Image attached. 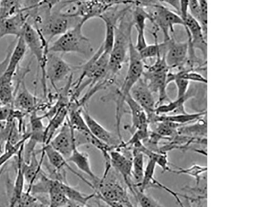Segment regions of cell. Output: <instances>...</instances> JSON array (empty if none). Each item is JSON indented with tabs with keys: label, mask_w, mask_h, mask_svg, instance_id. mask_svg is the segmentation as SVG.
I'll use <instances>...</instances> for the list:
<instances>
[{
	"label": "cell",
	"mask_w": 259,
	"mask_h": 207,
	"mask_svg": "<svg viewBox=\"0 0 259 207\" xmlns=\"http://www.w3.org/2000/svg\"><path fill=\"white\" fill-rule=\"evenodd\" d=\"M109 55L104 52L102 44L88 61L76 67L75 69L81 71V74L72 85L71 92L79 95L88 86L91 89L106 80L109 75Z\"/></svg>",
	"instance_id": "6da1fadb"
},
{
	"label": "cell",
	"mask_w": 259,
	"mask_h": 207,
	"mask_svg": "<svg viewBox=\"0 0 259 207\" xmlns=\"http://www.w3.org/2000/svg\"><path fill=\"white\" fill-rule=\"evenodd\" d=\"M133 27L131 10L120 20L116 29L109 62V75L113 79H115L128 58Z\"/></svg>",
	"instance_id": "7a4b0ae2"
},
{
	"label": "cell",
	"mask_w": 259,
	"mask_h": 207,
	"mask_svg": "<svg viewBox=\"0 0 259 207\" xmlns=\"http://www.w3.org/2000/svg\"><path fill=\"white\" fill-rule=\"evenodd\" d=\"M128 60L127 71L120 87L117 89L113 94L103 97L105 102L114 101L116 104V109L120 110L124 108L125 97L131 93L133 87L142 78L145 70L144 62L136 48L133 40L130 44Z\"/></svg>",
	"instance_id": "3957f363"
},
{
	"label": "cell",
	"mask_w": 259,
	"mask_h": 207,
	"mask_svg": "<svg viewBox=\"0 0 259 207\" xmlns=\"http://www.w3.org/2000/svg\"><path fill=\"white\" fill-rule=\"evenodd\" d=\"M84 24L81 21L76 26L61 35L49 48V52L57 53H76L85 57L94 53V48L89 38L82 33Z\"/></svg>",
	"instance_id": "277c9868"
},
{
	"label": "cell",
	"mask_w": 259,
	"mask_h": 207,
	"mask_svg": "<svg viewBox=\"0 0 259 207\" xmlns=\"http://www.w3.org/2000/svg\"><path fill=\"white\" fill-rule=\"evenodd\" d=\"M140 4L149 15L150 22L154 27L162 30L163 42H167L171 39L169 32L174 33L176 25L185 27L181 17L164 6L162 2H140Z\"/></svg>",
	"instance_id": "5b68a950"
},
{
	"label": "cell",
	"mask_w": 259,
	"mask_h": 207,
	"mask_svg": "<svg viewBox=\"0 0 259 207\" xmlns=\"http://www.w3.org/2000/svg\"><path fill=\"white\" fill-rule=\"evenodd\" d=\"M111 170L105 175L93 182V189L95 190L96 197L103 201L119 202L125 204L130 200L125 188Z\"/></svg>",
	"instance_id": "8992f818"
},
{
	"label": "cell",
	"mask_w": 259,
	"mask_h": 207,
	"mask_svg": "<svg viewBox=\"0 0 259 207\" xmlns=\"http://www.w3.org/2000/svg\"><path fill=\"white\" fill-rule=\"evenodd\" d=\"M131 2L88 1L70 2L66 12L71 17L80 19L84 24L91 19L99 18L107 11L118 5H127Z\"/></svg>",
	"instance_id": "52a82bcc"
},
{
	"label": "cell",
	"mask_w": 259,
	"mask_h": 207,
	"mask_svg": "<svg viewBox=\"0 0 259 207\" xmlns=\"http://www.w3.org/2000/svg\"><path fill=\"white\" fill-rule=\"evenodd\" d=\"M23 35L31 54L35 58L42 73L44 93H47L46 77V65L49 53V44L41 33L33 26L27 23L24 29Z\"/></svg>",
	"instance_id": "ba28073f"
},
{
	"label": "cell",
	"mask_w": 259,
	"mask_h": 207,
	"mask_svg": "<svg viewBox=\"0 0 259 207\" xmlns=\"http://www.w3.org/2000/svg\"><path fill=\"white\" fill-rule=\"evenodd\" d=\"M134 5V2H132L131 4L121 10L118 9L120 5L116 6L99 17L105 25V36L102 44L104 52L109 54L111 53L114 44L116 29L120 20L132 10Z\"/></svg>",
	"instance_id": "9c48e42d"
},
{
	"label": "cell",
	"mask_w": 259,
	"mask_h": 207,
	"mask_svg": "<svg viewBox=\"0 0 259 207\" xmlns=\"http://www.w3.org/2000/svg\"><path fill=\"white\" fill-rule=\"evenodd\" d=\"M72 67L61 56L49 52L46 65V77L50 80L55 89H56L57 83L72 75Z\"/></svg>",
	"instance_id": "30bf717a"
},
{
	"label": "cell",
	"mask_w": 259,
	"mask_h": 207,
	"mask_svg": "<svg viewBox=\"0 0 259 207\" xmlns=\"http://www.w3.org/2000/svg\"><path fill=\"white\" fill-rule=\"evenodd\" d=\"M81 114L89 129L96 138L113 149L119 148L124 142L121 138L103 127L91 116L85 106L82 108Z\"/></svg>",
	"instance_id": "8fae6325"
},
{
	"label": "cell",
	"mask_w": 259,
	"mask_h": 207,
	"mask_svg": "<svg viewBox=\"0 0 259 207\" xmlns=\"http://www.w3.org/2000/svg\"><path fill=\"white\" fill-rule=\"evenodd\" d=\"M49 144L66 160L70 157L73 149L77 146L75 131L71 126L68 117L58 134Z\"/></svg>",
	"instance_id": "7c38bea8"
},
{
	"label": "cell",
	"mask_w": 259,
	"mask_h": 207,
	"mask_svg": "<svg viewBox=\"0 0 259 207\" xmlns=\"http://www.w3.org/2000/svg\"><path fill=\"white\" fill-rule=\"evenodd\" d=\"M168 72H152L146 70L143 74L142 78L146 83L150 91L153 93H156L159 95V99L156 102V108L171 101L166 92L168 86L167 76Z\"/></svg>",
	"instance_id": "4fadbf2b"
},
{
	"label": "cell",
	"mask_w": 259,
	"mask_h": 207,
	"mask_svg": "<svg viewBox=\"0 0 259 207\" xmlns=\"http://www.w3.org/2000/svg\"><path fill=\"white\" fill-rule=\"evenodd\" d=\"M112 167L123 178L129 190L133 184L132 180L133 152L114 149L110 152Z\"/></svg>",
	"instance_id": "5bb4252c"
},
{
	"label": "cell",
	"mask_w": 259,
	"mask_h": 207,
	"mask_svg": "<svg viewBox=\"0 0 259 207\" xmlns=\"http://www.w3.org/2000/svg\"><path fill=\"white\" fill-rule=\"evenodd\" d=\"M185 28L188 36V43L194 49L201 50L203 60L206 62L207 56V39L204 37L200 25L189 13L183 20Z\"/></svg>",
	"instance_id": "9a60e30c"
},
{
	"label": "cell",
	"mask_w": 259,
	"mask_h": 207,
	"mask_svg": "<svg viewBox=\"0 0 259 207\" xmlns=\"http://www.w3.org/2000/svg\"><path fill=\"white\" fill-rule=\"evenodd\" d=\"M130 94L146 112L148 119L155 114L156 102L153 93L142 78L136 83Z\"/></svg>",
	"instance_id": "2e32d148"
},
{
	"label": "cell",
	"mask_w": 259,
	"mask_h": 207,
	"mask_svg": "<svg viewBox=\"0 0 259 207\" xmlns=\"http://www.w3.org/2000/svg\"><path fill=\"white\" fill-rule=\"evenodd\" d=\"M188 50V41L177 42L171 38L165 56L166 64L170 70L176 69L179 70L183 66L187 58Z\"/></svg>",
	"instance_id": "e0dca14e"
},
{
	"label": "cell",
	"mask_w": 259,
	"mask_h": 207,
	"mask_svg": "<svg viewBox=\"0 0 259 207\" xmlns=\"http://www.w3.org/2000/svg\"><path fill=\"white\" fill-rule=\"evenodd\" d=\"M132 16L134 27L137 31V43L135 46L139 52L148 45L146 42L145 31L146 20L151 19L149 15L145 9L142 7L139 2H135L132 10Z\"/></svg>",
	"instance_id": "ac0fdd59"
},
{
	"label": "cell",
	"mask_w": 259,
	"mask_h": 207,
	"mask_svg": "<svg viewBox=\"0 0 259 207\" xmlns=\"http://www.w3.org/2000/svg\"><path fill=\"white\" fill-rule=\"evenodd\" d=\"M30 17L27 11H24L10 17L3 19L0 25V39L8 35L18 38L23 34Z\"/></svg>",
	"instance_id": "d6986e66"
},
{
	"label": "cell",
	"mask_w": 259,
	"mask_h": 207,
	"mask_svg": "<svg viewBox=\"0 0 259 207\" xmlns=\"http://www.w3.org/2000/svg\"><path fill=\"white\" fill-rule=\"evenodd\" d=\"M35 152L36 154L39 152L45 153L49 162L52 167L55 168L57 173H60L61 171H64L65 169L66 168L92 187V183L74 171L68 164L67 160L54 149L50 144L43 145L41 149L39 150L38 152L35 151Z\"/></svg>",
	"instance_id": "ffe728a7"
},
{
	"label": "cell",
	"mask_w": 259,
	"mask_h": 207,
	"mask_svg": "<svg viewBox=\"0 0 259 207\" xmlns=\"http://www.w3.org/2000/svg\"><path fill=\"white\" fill-rule=\"evenodd\" d=\"M124 102L128 106L129 113L132 117V125L129 128H127V130L128 129L133 134L138 129H149V122L146 112L131 94L125 97Z\"/></svg>",
	"instance_id": "44dd1931"
},
{
	"label": "cell",
	"mask_w": 259,
	"mask_h": 207,
	"mask_svg": "<svg viewBox=\"0 0 259 207\" xmlns=\"http://www.w3.org/2000/svg\"><path fill=\"white\" fill-rule=\"evenodd\" d=\"M36 98L29 92L24 79L18 83L15 89V96L13 104L17 110L25 113H31L35 110Z\"/></svg>",
	"instance_id": "7402d4cb"
},
{
	"label": "cell",
	"mask_w": 259,
	"mask_h": 207,
	"mask_svg": "<svg viewBox=\"0 0 259 207\" xmlns=\"http://www.w3.org/2000/svg\"><path fill=\"white\" fill-rule=\"evenodd\" d=\"M27 49L23 35L21 34L17 38V42L9 57L8 65L5 72L14 75L21 61L24 59Z\"/></svg>",
	"instance_id": "603a6c76"
},
{
	"label": "cell",
	"mask_w": 259,
	"mask_h": 207,
	"mask_svg": "<svg viewBox=\"0 0 259 207\" xmlns=\"http://www.w3.org/2000/svg\"><path fill=\"white\" fill-rule=\"evenodd\" d=\"M71 105V104H70ZM70 105L59 109L52 117L49 125L46 127L43 145L49 144L57 130L62 126L68 116Z\"/></svg>",
	"instance_id": "cb8c5ba5"
},
{
	"label": "cell",
	"mask_w": 259,
	"mask_h": 207,
	"mask_svg": "<svg viewBox=\"0 0 259 207\" xmlns=\"http://www.w3.org/2000/svg\"><path fill=\"white\" fill-rule=\"evenodd\" d=\"M67 161L68 162L74 164L78 170L91 177L93 179V182L99 179L92 170L89 154L79 151L78 147H74L70 157Z\"/></svg>",
	"instance_id": "d4e9b609"
},
{
	"label": "cell",
	"mask_w": 259,
	"mask_h": 207,
	"mask_svg": "<svg viewBox=\"0 0 259 207\" xmlns=\"http://www.w3.org/2000/svg\"><path fill=\"white\" fill-rule=\"evenodd\" d=\"M42 161L38 162L36 158L35 152L33 153L28 163L25 162L23 159L21 161L22 168L25 182L29 186L27 192H29L31 186L36 180L41 172V163Z\"/></svg>",
	"instance_id": "484cf974"
},
{
	"label": "cell",
	"mask_w": 259,
	"mask_h": 207,
	"mask_svg": "<svg viewBox=\"0 0 259 207\" xmlns=\"http://www.w3.org/2000/svg\"><path fill=\"white\" fill-rule=\"evenodd\" d=\"M181 126L178 129L180 134L191 138L201 139L206 136L207 122L206 115L200 118L191 125Z\"/></svg>",
	"instance_id": "4316f807"
},
{
	"label": "cell",
	"mask_w": 259,
	"mask_h": 207,
	"mask_svg": "<svg viewBox=\"0 0 259 207\" xmlns=\"http://www.w3.org/2000/svg\"><path fill=\"white\" fill-rule=\"evenodd\" d=\"M30 124L31 132L29 138L37 144L44 143L45 134L46 127L42 123V119L45 116H39L35 110L31 113Z\"/></svg>",
	"instance_id": "83f0119b"
},
{
	"label": "cell",
	"mask_w": 259,
	"mask_h": 207,
	"mask_svg": "<svg viewBox=\"0 0 259 207\" xmlns=\"http://www.w3.org/2000/svg\"><path fill=\"white\" fill-rule=\"evenodd\" d=\"M60 188L70 201L83 206H88L89 201L92 198L96 197L95 193L90 195L82 193L63 181L60 182Z\"/></svg>",
	"instance_id": "f1b7e54d"
},
{
	"label": "cell",
	"mask_w": 259,
	"mask_h": 207,
	"mask_svg": "<svg viewBox=\"0 0 259 207\" xmlns=\"http://www.w3.org/2000/svg\"><path fill=\"white\" fill-rule=\"evenodd\" d=\"M61 181L53 179L51 187L49 192V207H63L70 201L60 188Z\"/></svg>",
	"instance_id": "f546056e"
},
{
	"label": "cell",
	"mask_w": 259,
	"mask_h": 207,
	"mask_svg": "<svg viewBox=\"0 0 259 207\" xmlns=\"http://www.w3.org/2000/svg\"><path fill=\"white\" fill-rule=\"evenodd\" d=\"M132 179L134 184L138 185L142 182L144 174V155L136 149L133 148Z\"/></svg>",
	"instance_id": "4dcf8cb0"
},
{
	"label": "cell",
	"mask_w": 259,
	"mask_h": 207,
	"mask_svg": "<svg viewBox=\"0 0 259 207\" xmlns=\"http://www.w3.org/2000/svg\"><path fill=\"white\" fill-rule=\"evenodd\" d=\"M26 11L24 2L0 1V18L5 19Z\"/></svg>",
	"instance_id": "1f68e13d"
},
{
	"label": "cell",
	"mask_w": 259,
	"mask_h": 207,
	"mask_svg": "<svg viewBox=\"0 0 259 207\" xmlns=\"http://www.w3.org/2000/svg\"><path fill=\"white\" fill-rule=\"evenodd\" d=\"M156 163L155 161L149 159L147 166L145 169L143 180L140 184L134 185L141 191H145L150 188H153V183L156 179L155 178V173L156 168Z\"/></svg>",
	"instance_id": "d6a6232c"
},
{
	"label": "cell",
	"mask_w": 259,
	"mask_h": 207,
	"mask_svg": "<svg viewBox=\"0 0 259 207\" xmlns=\"http://www.w3.org/2000/svg\"><path fill=\"white\" fill-rule=\"evenodd\" d=\"M159 31L158 28L154 27V31L152 32V34L154 37L155 43L147 45L146 47L139 52L144 62L149 59L157 58L159 54H161V49L164 47L165 43L163 42L159 44L158 42L157 33Z\"/></svg>",
	"instance_id": "836d02e7"
},
{
	"label": "cell",
	"mask_w": 259,
	"mask_h": 207,
	"mask_svg": "<svg viewBox=\"0 0 259 207\" xmlns=\"http://www.w3.org/2000/svg\"><path fill=\"white\" fill-rule=\"evenodd\" d=\"M141 207H164L153 197L140 191L133 183L130 189Z\"/></svg>",
	"instance_id": "e575fe53"
},
{
	"label": "cell",
	"mask_w": 259,
	"mask_h": 207,
	"mask_svg": "<svg viewBox=\"0 0 259 207\" xmlns=\"http://www.w3.org/2000/svg\"><path fill=\"white\" fill-rule=\"evenodd\" d=\"M206 166H201L198 164H194L187 169L178 168L177 170H171L170 172L178 175H187L192 177L196 180V184H198L205 173L207 172Z\"/></svg>",
	"instance_id": "d590c367"
},
{
	"label": "cell",
	"mask_w": 259,
	"mask_h": 207,
	"mask_svg": "<svg viewBox=\"0 0 259 207\" xmlns=\"http://www.w3.org/2000/svg\"><path fill=\"white\" fill-rule=\"evenodd\" d=\"M15 96L12 82L4 83L0 85V102L4 106H13Z\"/></svg>",
	"instance_id": "8d00e7d4"
},
{
	"label": "cell",
	"mask_w": 259,
	"mask_h": 207,
	"mask_svg": "<svg viewBox=\"0 0 259 207\" xmlns=\"http://www.w3.org/2000/svg\"><path fill=\"white\" fill-rule=\"evenodd\" d=\"M172 73H174L177 76L189 81H196L204 84H207V83L206 78L196 71L183 70Z\"/></svg>",
	"instance_id": "74e56055"
},
{
	"label": "cell",
	"mask_w": 259,
	"mask_h": 207,
	"mask_svg": "<svg viewBox=\"0 0 259 207\" xmlns=\"http://www.w3.org/2000/svg\"><path fill=\"white\" fill-rule=\"evenodd\" d=\"M199 2L200 16L198 23L201 26L204 37L207 39V3L204 0H200Z\"/></svg>",
	"instance_id": "f35d334b"
},
{
	"label": "cell",
	"mask_w": 259,
	"mask_h": 207,
	"mask_svg": "<svg viewBox=\"0 0 259 207\" xmlns=\"http://www.w3.org/2000/svg\"><path fill=\"white\" fill-rule=\"evenodd\" d=\"M188 9L190 15L196 20L199 22L200 16V7L199 1L191 0L188 2Z\"/></svg>",
	"instance_id": "ab89813d"
},
{
	"label": "cell",
	"mask_w": 259,
	"mask_h": 207,
	"mask_svg": "<svg viewBox=\"0 0 259 207\" xmlns=\"http://www.w3.org/2000/svg\"><path fill=\"white\" fill-rule=\"evenodd\" d=\"M11 107H0V121L8 120L12 112Z\"/></svg>",
	"instance_id": "60d3db41"
},
{
	"label": "cell",
	"mask_w": 259,
	"mask_h": 207,
	"mask_svg": "<svg viewBox=\"0 0 259 207\" xmlns=\"http://www.w3.org/2000/svg\"><path fill=\"white\" fill-rule=\"evenodd\" d=\"M162 2L164 4H168L172 8H174L177 10V13L178 14H179L181 9V1H165Z\"/></svg>",
	"instance_id": "b9f144b4"
},
{
	"label": "cell",
	"mask_w": 259,
	"mask_h": 207,
	"mask_svg": "<svg viewBox=\"0 0 259 207\" xmlns=\"http://www.w3.org/2000/svg\"><path fill=\"white\" fill-rule=\"evenodd\" d=\"M110 207H127L126 204L119 202L104 201Z\"/></svg>",
	"instance_id": "7bdbcfd3"
},
{
	"label": "cell",
	"mask_w": 259,
	"mask_h": 207,
	"mask_svg": "<svg viewBox=\"0 0 259 207\" xmlns=\"http://www.w3.org/2000/svg\"><path fill=\"white\" fill-rule=\"evenodd\" d=\"M186 201V206L184 205L185 207H204V200H198V201L196 202L197 204L195 206H191V204H190V201L187 198H185Z\"/></svg>",
	"instance_id": "ee69618b"
},
{
	"label": "cell",
	"mask_w": 259,
	"mask_h": 207,
	"mask_svg": "<svg viewBox=\"0 0 259 207\" xmlns=\"http://www.w3.org/2000/svg\"><path fill=\"white\" fill-rule=\"evenodd\" d=\"M63 207H87L76 203L75 202L70 201L69 203Z\"/></svg>",
	"instance_id": "f6af8a7d"
},
{
	"label": "cell",
	"mask_w": 259,
	"mask_h": 207,
	"mask_svg": "<svg viewBox=\"0 0 259 207\" xmlns=\"http://www.w3.org/2000/svg\"><path fill=\"white\" fill-rule=\"evenodd\" d=\"M125 204H126V205L127 206V207H137L135 205H134L133 204V203L132 202V201L131 200H128V201H127Z\"/></svg>",
	"instance_id": "bcb514c9"
},
{
	"label": "cell",
	"mask_w": 259,
	"mask_h": 207,
	"mask_svg": "<svg viewBox=\"0 0 259 207\" xmlns=\"http://www.w3.org/2000/svg\"><path fill=\"white\" fill-rule=\"evenodd\" d=\"M2 19L1 18H0V25H1V23H2Z\"/></svg>",
	"instance_id": "7dc6e473"
},
{
	"label": "cell",
	"mask_w": 259,
	"mask_h": 207,
	"mask_svg": "<svg viewBox=\"0 0 259 207\" xmlns=\"http://www.w3.org/2000/svg\"><path fill=\"white\" fill-rule=\"evenodd\" d=\"M40 207H43V206H42V205H41V206H40Z\"/></svg>",
	"instance_id": "c3c4849f"
}]
</instances>
